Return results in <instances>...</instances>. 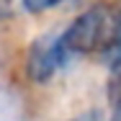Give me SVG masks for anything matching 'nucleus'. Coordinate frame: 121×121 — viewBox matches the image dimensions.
Returning a JSON list of instances; mask_svg holds the SVG:
<instances>
[{
  "mask_svg": "<svg viewBox=\"0 0 121 121\" xmlns=\"http://www.w3.org/2000/svg\"><path fill=\"white\" fill-rule=\"evenodd\" d=\"M119 10H121V8H119ZM119 57H121V49H119V52H116V54H111V57H108V65H111V62H116Z\"/></svg>",
  "mask_w": 121,
  "mask_h": 121,
  "instance_id": "nucleus-7",
  "label": "nucleus"
},
{
  "mask_svg": "<svg viewBox=\"0 0 121 121\" xmlns=\"http://www.w3.org/2000/svg\"><path fill=\"white\" fill-rule=\"evenodd\" d=\"M13 16V0H0V21Z\"/></svg>",
  "mask_w": 121,
  "mask_h": 121,
  "instance_id": "nucleus-5",
  "label": "nucleus"
},
{
  "mask_svg": "<svg viewBox=\"0 0 121 121\" xmlns=\"http://www.w3.org/2000/svg\"><path fill=\"white\" fill-rule=\"evenodd\" d=\"M23 3V8L28 13H44L49 8H54V5H59L62 0H21Z\"/></svg>",
  "mask_w": 121,
  "mask_h": 121,
  "instance_id": "nucleus-4",
  "label": "nucleus"
},
{
  "mask_svg": "<svg viewBox=\"0 0 121 121\" xmlns=\"http://www.w3.org/2000/svg\"><path fill=\"white\" fill-rule=\"evenodd\" d=\"M108 100L111 106L121 103V57L111 62V77H108Z\"/></svg>",
  "mask_w": 121,
  "mask_h": 121,
  "instance_id": "nucleus-3",
  "label": "nucleus"
},
{
  "mask_svg": "<svg viewBox=\"0 0 121 121\" xmlns=\"http://www.w3.org/2000/svg\"><path fill=\"white\" fill-rule=\"evenodd\" d=\"M108 121H121V103L113 106V113H111V119H108Z\"/></svg>",
  "mask_w": 121,
  "mask_h": 121,
  "instance_id": "nucleus-6",
  "label": "nucleus"
},
{
  "mask_svg": "<svg viewBox=\"0 0 121 121\" xmlns=\"http://www.w3.org/2000/svg\"><path fill=\"white\" fill-rule=\"evenodd\" d=\"M62 36L72 54L103 52L111 57L121 49V10L111 5H93L80 13Z\"/></svg>",
  "mask_w": 121,
  "mask_h": 121,
  "instance_id": "nucleus-1",
  "label": "nucleus"
},
{
  "mask_svg": "<svg viewBox=\"0 0 121 121\" xmlns=\"http://www.w3.org/2000/svg\"><path fill=\"white\" fill-rule=\"evenodd\" d=\"M77 121H95V113H90V116H82V119H77Z\"/></svg>",
  "mask_w": 121,
  "mask_h": 121,
  "instance_id": "nucleus-8",
  "label": "nucleus"
},
{
  "mask_svg": "<svg viewBox=\"0 0 121 121\" xmlns=\"http://www.w3.org/2000/svg\"><path fill=\"white\" fill-rule=\"evenodd\" d=\"M72 52L65 44V36L62 34H47V36H39L26 54V72L34 82H47L52 80V75L57 72L67 57Z\"/></svg>",
  "mask_w": 121,
  "mask_h": 121,
  "instance_id": "nucleus-2",
  "label": "nucleus"
}]
</instances>
